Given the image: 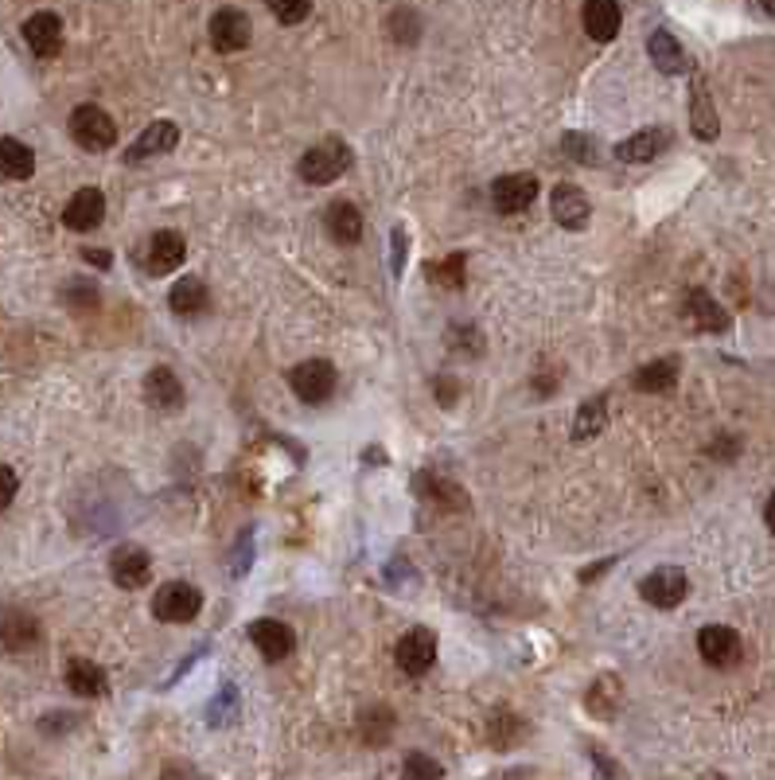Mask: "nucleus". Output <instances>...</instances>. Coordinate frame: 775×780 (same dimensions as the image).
<instances>
[{"instance_id":"nucleus-16","label":"nucleus","mask_w":775,"mask_h":780,"mask_svg":"<svg viewBox=\"0 0 775 780\" xmlns=\"http://www.w3.org/2000/svg\"><path fill=\"white\" fill-rule=\"evenodd\" d=\"M183 258H188V242H183V234L157 231L149 239V250H144L141 262H144V270H149L152 278H168L175 266H183Z\"/></svg>"},{"instance_id":"nucleus-7","label":"nucleus","mask_w":775,"mask_h":780,"mask_svg":"<svg viewBox=\"0 0 775 780\" xmlns=\"http://www.w3.org/2000/svg\"><path fill=\"white\" fill-rule=\"evenodd\" d=\"M207 36H211V48L222 51V56H234V51L250 48L253 40V24L242 9H219L207 24Z\"/></svg>"},{"instance_id":"nucleus-48","label":"nucleus","mask_w":775,"mask_h":780,"mask_svg":"<svg viewBox=\"0 0 775 780\" xmlns=\"http://www.w3.org/2000/svg\"><path fill=\"white\" fill-rule=\"evenodd\" d=\"M764 523H767V531L775 534V496L767 500V508H764Z\"/></svg>"},{"instance_id":"nucleus-38","label":"nucleus","mask_w":775,"mask_h":780,"mask_svg":"<svg viewBox=\"0 0 775 780\" xmlns=\"http://www.w3.org/2000/svg\"><path fill=\"white\" fill-rule=\"evenodd\" d=\"M63 301L71 304L74 312H94L98 309V286L94 281H67L63 286Z\"/></svg>"},{"instance_id":"nucleus-44","label":"nucleus","mask_w":775,"mask_h":780,"mask_svg":"<svg viewBox=\"0 0 775 780\" xmlns=\"http://www.w3.org/2000/svg\"><path fill=\"white\" fill-rule=\"evenodd\" d=\"M160 780H199V777H195V769H191V764L168 761L164 769H160Z\"/></svg>"},{"instance_id":"nucleus-4","label":"nucleus","mask_w":775,"mask_h":780,"mask_svg":"<svg viewBox=\"0 0 775 780\" xmlns=\"http://www.w3.org/2000/svg\"><path fill=\"white\" fill-rule=\"evenodd\" d=\"M71 137L79 149L87 152H105L113 149V141H118V126H113V118L102 110V106H79V110L71 113Z\"/></svg>"},{"instance_id":"nucleus-2","label":"nucleus","mask_w":775,"mask_h":780,"mask_svg":"<svg viewBox=\"0 0 775 780\" xmlns=\"http://www.w3.org/2000/svg\"><path fill=\"white\" fill-rule=\"evenodd\" d=\"M335 379L340 374H335V367L328 359H304V363H296L289 371V387H293V394L304 407H324L335 394Z\"/></svg>"},{"instance_id":"nucleus-10","label":"nucleus","mask_w":775,"mask_h":780,"mask_svg":"<svg viewBox=\"0 0 775 780\" xmlns=\"http://www.w3.org/2000/svg\"><path fill=\"white\" fill-rule=\"evenodd\" d=\"M550 216H554V223L565 227V231H585L588 219H593V203H588V196L577 183H557V188L550 191Z\"/></svg>"},{"instance_id":"nucleus-3","label":"nucleus","mask_w":775,"mask_h":780,"mask_svg":"<svg viewBox=\"0 0 775 780\" xmlns=\"http://www.w3.org/2000/svg\"><path fill=\"white\" fill-rule=\"evenodd\" d=\"M203 609V593L191 586V581H164L152 598V617L164 624H188Z\"/></svg>"},{"instance_id":"nucleus-28","label":"nucleus","mask_w":775,"mask_h":780,"mask_svg":"<svg viewBox=\"0 0 775 780\" xmlns=\"http://www.w3.org/2000/svg\"><path fill=\"white\" fill-rule=\"evenodd\" d=\"M487 746H495V749H514L519 741H526V718H519L514 710H506V707H499V710H491L487 714Z\"/></svg>"},{"instance_id":"nucleus-5","label":"nucleus","mask_w":775,"mask_h":780,"mask_svg":"<svg viewBox=\"0 0 775 780\" xmlns=\"http://www.w3.org/2000/svg\"><path fill=\"white\" fill-rule=\"evenodd\" d=\"M539 196H542V188L531 172L499 176V180L491 183V208H495L499 216H523L526 208H534Z\"/></svg>"},{"instance_id":"nucleus-15","label":"nucleus","mask_w":775,"mask_h":780,"mask_svg":"<svg viewBox=\"0 0 775 780\" xmlns=\"http://www.w3.org/2000/svg\"><path fill=\"white\" fill-rule=\"evenodd\" d=\"M144 402H149L157 414H175L183 407V382L172 367H152L144 374Z\"/></svg>"},{"instance_id":"nucleus-22","label":"nucleus","mask_w":775,"mask_h":780,"mask_svg":"<svg viewBox=\"0 0 775 780\" xmlns=\"http://www.w3.org/2000/svg\"><path fill=\"white\" fill-rule=\"evenodd\" d=\"M168 309L180 320H195L211 309V293H207V286L199 278H180L168 289Z\"/></svg>"},{"instance_id":"nucleus-18","label":"nucleus","mask_w":775,"mask_h":780,"mask_svg":"<svg viewBox=\"0 0 775 780\" xmlns=\"http://www.w3.org/2000/svg\"><path fill=\"white\" fill-rule=\"evenodd\" d=\"M102 219H105V196L98 188H79L71 196V203L63 208V227H71L79 234L98 231Z\"/></svg>"},{"instance_id":"nucleus-46","label":"nucleus","mask_w":775,"mask_h":780,"mask_svg":"<svg viewBox=\"0 0 775 780\" xmlns=\"http://www.w3.org/2000/svg\"><path fill=\"white\" fill-rule=\"evenodd\" d=\"M71 726H74L71 714H56V718H43L40 730H43V733H63V730H71Z\"/></svg>"},{"instance_id":"nucleus-12","label":"nucleus","mask_w":775,"mask_h":780,"mask_svg":"<svg viewBox=\"0 0 775 780\" xmlns=\"http://www.w3.org/2000/svg\"><path fill=\"white\" fill-rule=\"evenodd\" d=\"M40 640H43V629L28 609H4V613H0V648H4V652L24 656V652H32Z\"/></svg>"},{"instance_id":"nucleus-9","label":"nucleus","mask_w":775,"mask_h":780,"mask_svg":"<svg viewBox=\"0 0 775 780\" xmlns=\"http://www.w3.org/2000/svg\"><path fill=\"white\" fill-rule=\"evenodd\" d=\"M436 632L433 629H410L402 640H397V648H394V660H397V668L405 671L410 679H417V676H425L429 668L436 663Z\"/></svg>"},{"instance_id":"nucleus-23","label":"nucleus","mask_w":775,"mask_h":780,"mask_svg":"<svg viewBox=\"0 0 775 780\" xmlns=\"http://www.w3.org/2000/svg\"><path fill=\"white\" fill-rule=\"evenodd\" d=\"M690 126H694V137H702V141H713L721 133L717 110H713L709 87H705L702 74H694V82H690Z\"/></svg>"},{"instance_id":"nucleus-32","label":"nucleus","mask_w":775,"mask_h":780,"mask_svg":"<svg viewBox=\"0 0 775 780\" xmlns=\"http://www.w3.org/2000/svg\"><path fill=\"white\" fill-rule=\"evenodd\" d=\"M394 726H397L394 710L382 707V702H374V707H366L363 714H359V738H363V746L382 749L390 738H394Z\"/></svg>"},{"instance_id":"nucleus-21","label":"nucleus","mask_w":775,"mask_h":780,"mask_svg":"<svg viewBox=\"0 0 775 780\" xmlns=\"http://www.w3.org/2000/svg\"><path fill=\"white\" fill-rule=\"evenodd\" d=\"M581 20H585L588 40L612 43L620 36V24H624V12H620L616 0H585V12H581Z\"/></svg>"},{"instance_id":"nucleus-30","label":"nucleus","mask_w":775,"mask_h":780,"mask_svg":"<svg viewBox=\"0 0 775 780\" xmlns=\"http://www.w3.org/2000/svg\"><path fill=\"white\" fill-rule=\"evenodd\" d=\"M67 687L79 699H102L110 691V679H105V671L94 660H71L67 663Z\"/></svg>"},{"instance_id":"nucleus-34","label":"nucleus","mask_w":775,"mask_h":780,"mask_svg":"<svg viewBox=\"0 0 775 780\" xmlns=\"http://www.w3.org/2000/svg\"><path fill=\"white\" fill-rule=\"evenodd\" d=\"M425 278L433 281V286H441V289H464V281H467V258L464 254H449L444 262L429 266Z\"/></svg>"},{"instance_id":"nucleus-39","label":"nucleus","mask_w":775,"mask_h":780,"mask_svg":"<svg viewBox=\"0 0 775 780\" xmlns=\"http://www.w3.org/2000/svg\"><path fill=\"white\" fill-rule=\"evenodd\" d=\"M270 4V12L281 20V24H304V20L312 17V0H265Z\"/></svg>"},{"instance_id":"nucleus-40","label":"nucleus","mask_w":775,"mask_h":780,"mask_svg":"<svg viewBox=\"0 0 775 780\" xmlns=\"http://www.w3.org/2000/svg\"><path fill=\"white\" fill-rule=\"evenodd\" d=\"M562 152L570 160H577V164H596V157H601V149H596V141L588 133H565Z\"/></svg>"},{"instance_id":"nucleus-49","label":"nucleus","mask_w":775,"mask_h":780,"mask_svg":"<svg viewBox=\"0 0 775 780\" xmlns=\"http://www.w3.org/2000/svg\"><path fill=\"white\" fill-rule=\"evenodd\" d=\"M759 9H764V12H772V17H775V0H759Z\"/></svg>"},{"instance_id":"nucleus-43","label":"nucleus","mask_w":775,"mask_h":780,"mask_svg":"<svg viewBox=\"0 0 775 780\" xmlns=\"http://www.w3.org/2000/svg\"><path fill=\"white\" fill-rule=\"evenodd\" d=\"M17 492H20V477L9 469V464H0V511L17 500Z\"/></svg>"},{"instance_id":"nucleus-19","label":"nucleus","mask_w":775,"mask_h":780,"mask_svg":"<svg viewBox=\"0 0 775 780\" xmlns=\"http://www.w3.org/2000/svg\"><path fill=\"white\" fill-rule=\"evenodd\" d=\"M175 144H180V126H175V121H152V126L125 149V164H141V160L164 157Z\"/></svg>"},{"instance_id":"nucleus-24","label":"nucleus","mask_w":775,"mask_h":780,"mask_svg":"<svg viewBox=\"0 0 775 780\" xmlns=\"http://www.w3.org/2000/svg\"><path fill=\"white\" fill-rule=\"evenodd\" d=\"M647 56H651V63H655L663 74H686V71H690V56H686V48H682V43L674 40V32H666V28H658V32H651V40H647Z\"/></svg>"},{"instance_id":"nucleus-36","label":"nucleus","mask_w":775,"mask_h":780,"mask_svg":"<svg viewBox=\"0 0 775 780\" xmlns=\"http://www.w3.org/2000/svg\"><path fill=\"white\" fill-rule=\"evenodd\" d=\"M441 777H444V769H441V761H436V757L421 753V749L405 753V761H402V780H441Z\"/></svg>"},{"instance_id":"nucleus-47","label":"nucleus","mask_w":775,"mask_h":780,"mask_svg":"<svg viewBox=\"0 0 775 780\" xmlns=\"http://www.w3.org/2000/svg\"><path fill=\"white\" fill-rule=\"evenodd\" d=\"M82 258H87L90 266H98V270H110V254H105V250H82Z\"/></svg>"},{"instance_id":"nucleus-17","label":"nucleus","mask_w":775,"mask_h":780,"mask_svg":"<svg viewBox=\"0 0 775 780\" xmlns=\"http://www.w3.org/2000/svg\"><path fill=\"white\" fill-rule=\"evenodd\" d=\"M24 43L36 59H56L63 51V20L56 12H36L24 20Z\"/></svg>"},{"instance_id":"nucleus-33","label":"nucleus","mask_w":775,"mask_h":780,"mask_svg":"<svg viewBox=\"0 0 775 780\" xmlns=\"http://www.w3.org/2000/svg\"><path fill=\"white\" fill-rule=\"evenodd\" d=\"M36 172V152L17 137H0V176L9 180H28Z\"/></svg>"},{"instance_id":"nucleus-41","label":"nucleus","mask_w":775,"mask_h":780,"mask_svg":"<svg viewBox=\"0 0 775 780\" xmlns=\"http://www.w3.org/2000/svg\"><path fill=\"white\" fill-rule=\"evenodd\" d=\"M390 36H394L397 43H417L421 36V17L413 9H397L394 17H390Z\"/></svg>"},{"instance_id":"nucleus-6","label":"nucleus","mask_w":775,"mask_h":780,"mask_svg":"<svg viewBox=\"0 0 775 780\" xmlns=\"http://www.w3.org/2000/svg\"><path fill=\"white\" fill-rule=\"evenodd\" d=\"M690 593V578L678 566H658L640 581V598L655 609H678Z\"/></svg>"},{"instance_id":"nucleus-45","label":"nucleus","mask_w":775,"mask_h":780,"mask_svg":"<svg viewBox=\"0 0 775 780\" xmlns=\"http://www.w3.org/2000/svg\"><path fill=\"white\" fill-rule=\"evenodd\" d=\"M433 390H436V399H441V407H452V402L460 399V387H452V379H444V374L433 382Z\"/></svg>"},{"instance_id":"nucleus-14","label":"nucleus","mask_w":775,"mask_h":780,"mask_svg":"<svg viewBox=\"0 0 775 780\" xmlns=\"http://www.w3.org/2000/svg\"><path fill=\"white\" fill-rule=\"evenodd\" d=\"M110 578L118 590H141L152 578V558L141 547H118L110 554Z\"/></svg>"},{"instance_id":"nucleus-26","label":"nucleus","mask_w":775,"mask_h":780,"mask_svg":"<svg viewBox=\"0 0 775 780\" xmlns=\"http://www.w3.org/2000/svg\"><path fill=\"white\" fill-rule=\"evenodd\" d=\"M620 707H624V683H620V676H601L593 687H588L585 710L593 718H601V722H612V718L620 714Z\"/></svg>"},{"instance_id":"nucleus-11","label":"nucleus","mask_w":775,"mask_h":780,"mask_svg":"<svg viewBox=\"0 0 775 780\" xmlns=\"http://www.w3.org/2000/svg\"><path fill=\"white\" fill-rule=\"evenodd\" d=\"M250 640L253 648L262 652L265 663H281L289 660V656L296 652V632L289 629L285 621H278V617H262V621L250 624Z\"/></svg>"},{"instance_id":"nucleus-42","label":"nucleus","mask_w":775,"mask_h":780,"mask_svg":"<svg viewBox=\"0 0 775 780\" xmlns=\"http://www.w3.org/2000/svg\"><path fill=\"white\" fill-rule=\"evenodd\" d=\"M405 247H410L405 227H394V231H390V270H394V278H402V270H405Z\"/></svg>"},{"instance_id":"nucleus-1","label":"nucleus","mask_w":775,"mask_h":780,"mask_svg":"<svg viewBox=\"0 0 775 780\" xmlns=\"http://www.w3.org/2000/svg\"><path fill=\"white\" fill-rule=\"evenodd\" d=\"M355 164V152H351L348 141H340V137H328V141L312 144L309 152L301 157V180L312 183V188H328V183L340 180L348 168Z\"/></svg>"},{"instance_id":"nucleus-31","label":"nucleus","mask_w":775,"mask_h":780,"mask_svg":"<svg viewBox=\"0 0 775 780\" xmlns=\"http://www.w3.org/2000/svg\"><path fill=\"white\" fill-rule=\"evenodd\" d=\"M682 363L678 359H655V363H643L640 371L632 374V387L643 390V394H666L678 382Z\"/></svg>"},{"instance_id":"nucleus-29","label":"nucleus","mask_w":775,"mask_h":780,"mask_svg":"<svg viewBox=\"0 0 775 780\" xmlns=\"http://www.w3.org/2000/svg\"><path fill=\"white\" fill-rule=\"evenodd\" d=\"M686 320H694V328H702V332H728V312L705 289L686 293Z\"/></svg>"},{"instance_id":"nucleus-8","label":"nucleus","mask_w":775,"mask_h":780,"mask_svg":"<svg viewBox=\"0 0 775 780\" xmlns=\"http://www.w3.org/2000/svg\"><path fill=\"white\" fill-rule=\"evenodd\" d=\"M697 656H702L709 668H736L744 656V644L741 637H736V629H728V624H705L702 632H697Z\"/></svg>"},{"instance_id":"nucleus-13","label":"nucleus","mask_w":775,"mask_h":780,"mask_svg":"<svg viewBox=\"0 0 775 780\" xmlns=\"http://www.w3.org/2000/svg\"><path fill=\"white\" fill-rule=\"evenodd\" d=\"M671 129L663 126H651V129H640V133H632L627 141H620L616 149V160H624V164H651V160H658L666 149H671Z\"/></svg>"},{"instance_id":"nucleus-27","label":"nucleus","mask_w":775,"mask_h":780,"mask_svg":"<svg viewBox=\"0 0 775 780\" xmlns=\"http://www.w3.org/2000/svg\"><path fill=\"white\" fill-rule=\"evenodd\" d=\"M604 422H608V394H593L588 402H581L577 418H573V446H588L593 438H601Z\"/></svg>"},{"instance_id":"nucleus-25","label":"nucleus","mask_w":775,"mask_h":780,"mask_svg":"<svg viewBox=\"0 0 775 780\" xmlns=\"http://www.w3.org/2000/svg\"><path fill=\"white\" fill-rule=\"evenodd\" d=\"M417 492L425 496L429 503L444 511H467V492L456 484V480L441 477V472H421L417 477Z\"/></svg>"},{"instance_id":"nucleus-37","label":"nucleus","mask_w":775,"mask_h":780,"mask_svg":"<svg viewBox=\"0 0 775 780\" xmlns=\"http://www.w3.org/2000/svg\"><path fill=\"white\" fill-rule=\"evenodd\" d=\"M444 343H449L452 351H464L467 359H475L483 351V332L475 324H452L449 332H444Z\"/></svg>"},{"instance_id":"nucleus-20","label":"nucleus","mask_w":775,"mask_h":780,"mask_svg":"<svg viewBox=\"0 0 775 780\" xmlns=\"http://www.w3.org/2000/svg\"><path fill=\"white\" fill-rule=\"evenodd\" d=\"M324 227H328V234H332L335 247H359L363 234H366L363 211H359L355 203H348V200H335L332 208L324 211Z\"/></svg>"},{"instance_id":"nucleus-35","label":"nucleus","mask_w":775,"mask_h":780,"mask_svg":"<svg viewBox=\"0 0 775 780\" xmlns=\"http://www.w3.org/2000/svg\"><path fill=\"white\" fill-rule=\"evenodd\" d=\"M238 718V691L230 683L219 687V694L211 699V707H207V722L214 726V730H222V726H230Z\"/></svg>"}]
</instances>
